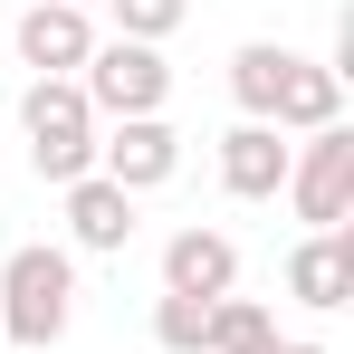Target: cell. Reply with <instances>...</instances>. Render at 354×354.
<instances>
[{
    "label": "cell",
    "instance_id": "cell-8",
    "mask_svg": "<svg viewBox=\"0 0 354 354\" xmlns=\"http://www.w3.org/2000/svg\"><path fill=\"white\" fill-rule=\"evenodd\" d=\"M221 192H230V201H278V192H288V134L239 115L230 134H221Z\"/></svg>",
    "mask_w": 354,
    "mask_h": 354
},
{
    "label": "cell",
    "instance_id": "cell-10",
    "mask_svg": "<svg viewBox=\"0 0 354 354\" xmlns=\"http://www.w3.org/2000/svg\"><path fill=\"white\" fill-rule=\"evenodd\" d=\"M268 124H278V134H326V124H345V77H335V67H316V58H288Z\"/></svg>",
    "mask_w": 354,
    "mask_h": 354
},
{
    "label": "cell",
    "instance_id": "cell-4",
    "mask_svg": "<svg viewBox=\"0 0 354 354\" xmlns=\"http://www.w3.org/2000/svg\"><path fill=\"white\" fill-rule=\"evenodd\" d=\"M288 201L306 230H345V211H354V134L345 124L288 144Z\"/></svg>",
    "mask_w": 354,
    "mask_h": 354
},
{
    "label": "cell",
    "instance_id": "cell-3",
    "mask_svg": "<svg viewBox=\"0 0 354 354\" xmlns=\"http://www.w3.org/2000/svg\"><path fill=\"white\" fill-rule=\"evenodd\" d=\"M77 96L96 106V124L163 115V96H173V67H163V48H144V39H96V58L77 67Z\"/></svg>",
    "mask_w": 354,
    "mask_h": 354
},
{
    "label": "cell",
    "instance_id": "cell-15",
    "mask_svg": "<svg viewBox=\"0 0 354 354\" xmlns=\"http://www.w3.org/2000/svg\"><path fill=\"white\" fill-rule=\"evenodd\" d=\"M106 10H115V39H144V48H163L192 19V0H106Z\"/></svg>",
    "mask_w": 354,
    "mask_h": 354
},
{
    "label": "cell",
    "instance_id": "cell-1",
    "mask_svg": "<svg viewBox=\"0 0 354 354\" xmlns=\"http://www.w3.org/2000/svg\"><path fill=\"white\" fill-rule=\"evenodd\" d=\"M67 316H77V259L48 249V239L10 249V268H0V345L48 354L67 335Z\"/></svg>",
    "mask_w": 354,
    "mask_h": 354
},
{
    "label": "cell",
    "instance_id": "cell-17",
    "mask_svg": "<svg viewBox=\"0 0 354 354\" xmlns=\"http://www.w3.org/2000/svg\"><path fill=\"white\" fill-rule=\"evenodd\" d=\"M67 10H96V0H67Z\"/></svg>",
    "mask_w": 354,
    "mask_h": 354
},
{
    "label": "cell",
    "instance_id": "cell-14",
    "mask_svg": "<svg viewBox=\"0 0 354 354\" xmlns=\"http://www.w3.org/2000/svg\"><path fill=\"white\" fill-rule=\"evenodd\" d=\"M153 345L163 354H211V306L201 297H153Z\"/></svg>",
    "mask_w": 354,
    "mask_h": 354
},
{
    "label": "cell",
    "instance_id": "cell-13",
    "mask_svg": "<svg viewBox=\"0 0 354 354\" xmlns=\"http://www.w3.org/2000/svg\"><path fill=\"white\" fill-rule=\"evenodd\" d=\"M278 335V316L259 306V297H211V354H249Z\"/></svg>",
    "mask_w": 354,
    "mask_h": 354
},
{
    "label": "cell",
    "instance_id": "cell-16",
    "mask_svg": "<svg viewBox=\"0 0 354 354\" xmlns=\"http://www.w3.org/2000/svg\"><path fill=\"white\" fill-rule=\"evenodd\" d=\"M278 354H326V345H278Z\"/></svg>",
    "mask_w": 354,
    "mask_h": 354
},
{
    "label": "cell",
    "instance_id": "cell-9",
    "mask_svg": "<svg viewBox=\"0 0 354 354\" xmlns=\"http://www.w3.org/2000/svg\"><path fill=\"white\" fill-rule=\"evenodd\" d=\"M288 297L316 306V316L345 306V297H354V230H306V239H297V249H288Z\"/></svg>",
    "mask_w": 354,
    "mask_h": 354
},
{
    "label": "cell",
    "instance_id": "cell-5",
    "mask_svg": "<svg viewBox=\"0 0 354 354\" xmlns=\"http://www.w3.org/2000/svg\"><path fill=\"white\" fill-rule=\"evenodd\" d=\"M96 173L115 182V192H134V201H144V192H163V182L182 173V134L163 115H124V124H106V134H96Z\"/></svg>",
    "mask_w": 354,
    "mask_h": 354
},
{
    "label": "cell",
    "instance_id": "cell-6",
    "mask_svg": "<svg viewBox=\"0 0 354 354\" xmlns=\"http://www.w3.org/2000/svg\"><path fill=\"white\" fill-rule=\"evenodd\" d=\"M163 297H201V306H211V297H239V239L201 230V221L173 230L163 239Z\"/></svg>",
    "mask_w": 354,
    "mask_h": 354
},
{
    "label": "cell",
    "instance_id": "cell-7",
    "mask_svg": "<svg viewBox=\"0 0 354 354\" xmlns=\"http://www.w3.org/2000/svg\"><path fill=\"white\" fill-rule=\"evenodd\" d=\"M10 39H19V67H39V77H77V67L96 58V19L67 10V0H29Z\"/></svg>",
    "mask_w": 354,
    "mask_h": 354
},
{
    "label": "cell",
    "instance_id": "cell-11",
    "mask_svg": "<svg viewBox=\"0 0 354 354\" xmlns=\"http://www.w3.org/2000/svg\"><path fill=\"white\" fill-rule=\"evenodd\" d=\"M67 239H77V249H96V259H115L124 239H134V192H115L106 173L67 182Z\"/></svg>",
    "mask_w": 354,
    "mask_h": 354
},
{
    "label": "cell",
    "instance_id": "cell-2",
    "mask_svg": "<svg viewBox=\"0 0 354 354\" xmlns=\"http://www.w3.org/2000/svg\"><path fill=\"white\" fill-rule=\"evenodd\" d=\"M19 134H29V173L39 182H86L96 173V106L77 96V77H29L19 96Z\"/></svg>",
    "mask_w": 354,
    "mask_h": 354
},
{
    "label": "cell",
    "instance_id": "cell-12",
    "mask_svg": "<svg viewBox=\"0 0 354 354\" xmlns=\"http://www.w3.org/2000/svg\"><path fill=\"white\" fill-rule=\"evenodd\" d=\"M288 58L297 48H278V39H249L230 58V96H239V115L249 124H268V106H278V77H288Z\"/></svg>",
    "mask_w": 354,
    "mask_h": 354
}]
</instances>
